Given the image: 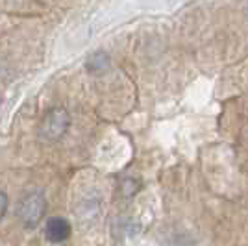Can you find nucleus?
I'll return each instance as SVG.
<instances>
[{
    "label": "nucleus",
    "mask_w": 248,
    "mask_h": 246,
    "mask_svg": "<svg viewBox=\"0 0 248 246\" xmlns=\"http://www.w3.org/2000/svg\"><path fill=\"white\" fill-rule=\"evenodd\" d=\"M46 211V196L41 189H33L21 198L19 202V218L24 228H35L43 220Z\"/></svg>",
    "instance_id": "f257e3e1"
},
{
    "label": "nucleus",
    "mask_w": 248,
    "mask_h": 246,
    "mask_svg": "<svg viewBox=\"0 0 248 246\" xmlns=\"http://www.w3.org/2000/svg\"><path fill=\"white\" fill-rule=\"evenodd\" d=\"M71 126V115L63 108H54L45 115L41 124V134L48 141H58L67 134Z\"/></svg>",
    "instance_id": "f03ea898"
},
{
    "label": "nucleus",
    "mask_w": 248,
    "mask_h": 246,
    "mask_svg": "<svg viewBox=\"0 0 248 246\" xmlns=\"http://www.w3.org/2000/svg\"><path fill=\"white\" fill-rule=\"evenodd\" d=\"M45 233L50 243H63L71 235V224L63 216H50L45 224Z\"/></svg>",
    "instance_id": "7ed1b4c3"
},
{
    "label": "nucleus",
    "mask_w": 248,
    "mask_h": 246,
    "mask_svg": "<svg viewBox=\"0 0 248 246\" xmlns=\"http://www.w3.org/2000/svg\"><path fill=\"white\" fill-rule=\"evenodd\" d=\"M108 67H109V58L104 52H96L87 60V71L91 72H104Z\"/></svg>",
    "instance_id": "20e7f679"
},
{
    "label": "nucleus",
    "mask_w": 248,
    "mask_h": 246,
    "mask_svg": "<svg viewBox=\"0 0 248 246\" xmlns=\"http://www.w3.org/2000/svg\"><path fill=\"white\" fill-rule=\"evenodd\" d=\"M8 196H6V193H2L0 191V220L4 218V215H6V211H8Z\"/></svg>",
    "instance_id": "39448f33"
}]
</instances>
